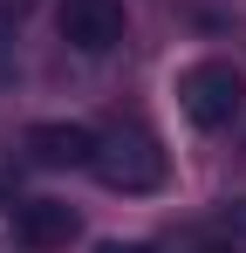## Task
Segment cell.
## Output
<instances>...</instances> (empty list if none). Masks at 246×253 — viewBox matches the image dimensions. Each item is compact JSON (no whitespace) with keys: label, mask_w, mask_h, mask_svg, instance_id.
<instances>
[{"label":"cell","mask_w":246,"mask_h":253,"mask_svg":"<svg viewBox=\"0 0 246 253\" xmlns=\"http://www.w3.org/2000/svg\"><path fill=\"white\" fill-rule=\"evenodd\" d=\"M89 171L110 185V192H158L171 165H164V144L144 124H117V130H96V158Z\"/></svg>","instance_id":"obj_1"},{"label":"cell","mask_w":246,"mask_h":253,"mask_svg":"<svg viewBox=\"0 0 246 253\" xmlns=\"http://www.w3.org/2000/svg\"><path fill=\"white\" fill-rule=\"evenodd\" d=\"M96 253H164V247H151V240H103Z\"/></svg>","instance_id":"obj_8"},{"label":"cell","mask_w":246,"mask_h":253,"mask_svg":"<svg viewBox=\"0 0 246 253\" xmlns=\"http://www.w3.org/2000/svg\"><path fill=\"white\" fill-rule=\"evenodd\" d=\"M171 253H246V240L233 226H192V233H178Z\"/></svg>","instance_id":"obj_6"},{"label":"cell","mask_w":246,"mask_h":253,"mask_svg":"<svg viewBox=\"0 0 246 253\" xmlns=\"http://www.w3.org/2000/svg\"><path fill=\"white\" fill-rule=\"evenodd\" d=\"M14 69H21V62H14V28H7V14H0V89L14 83Z\"/></svg>","instance_id":"obj_7"},{"label":"cell","mask_w":246,"mask_h":253,"mask_svg":"<svg viewBox=\"0 0 246 253\" xmlns=\"http://www.w3.org/2000/svg\"><path fill=\"white\" fill-rule=\"evenodd\" d=\"M226 226H233V233L246 240V199H233V206H226Z\"/></svg>","instance_id":"obj_9"},{"label":"cell","mask_w":246,"mask_h":253,"mask_svg":"<svg viewBox=\"0 0 246 253\" xmlns=\"http://www.w3.org/2000/svg\"><path fill=\"white\" fill-rule=\"evenodd\" d=\"M76 233H82V219L62 199H21L14 206V247H28V253H62Z\"/></svg>","instance_id":"obj_4"},{"label":"cell","mask_w":246,"mask_h":253,"mask_svg":"<svg viewBox=\"0 0 246 253\" xmlns=\"http://www.w3.org/2000/svg\"><path fill=\"white\" fill-rule=\"evenodd\" d=\"M28 158L48 171H89V158H96V130L89 124H35L28 137Z\"/></svg>","instance_id":"obj_5"},{"label":"cell","mask_w":246,"mask_h":253,"mask_svg":"<svg viewBox=\"0 0 246 253\" xmlns=\"http://www.w3.org/2000/svg\"><path fill=\"white\" fill-rule=\"evenodd\" d=\"M55 28H62V42L76 48V55H117V48L130 42L123 0H62Z\"/></svg>","instance_id":"obj_3"},{"label":"cell","mask_w":246,"mask_h":253,"mask_svg":"<svg viewBox=\"0 0 246 253\" xmlns=\"http://www.w3.org/2000/svg\"><path fill=\"white\" fill-rule=\"evenodd\" d=\"M178 103H185V117L199 130H233L246 110V76L233 62H192L178 76Z\"/></svg>","instance_id":"obj_2"}]
</instances>
